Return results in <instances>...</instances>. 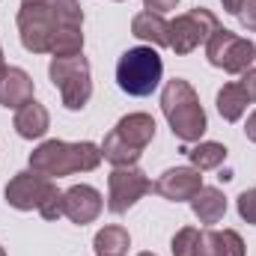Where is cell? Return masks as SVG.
Instances as JSON below:
<instances>
[{
	"mask_svg": "<svg viewBox=\"0 0 256 256\" xmlns=\"http://www.w3.org/2000/svg\"><path fill=\"white\" fill-rule=\"evenodd\" d=\"M191 208H194V214H196L200 224L212 226V224H218V220L226 214V196L218 191V188H206V185H202L200 191L194 194Z\"/></svg>",
	"mask_w": 256,
	"mask_h": 256,
	"instance_id": "17",
	"label": "cell"
},
{
	"mask_svg": "<svg viewBox=\"0 0 256 256\" xmlns=\"http://www.w3.org/2000/svg\"><path fill=\"white\" fill-rule=\"evenodd\" d=\"M152 140H155V120L149 114H128L104 137L102 155L114 167H134Z\"/></svg>",
	"mask_w": 256,
	"mask_h": 256,
	"instance_id": "5",
	"label": "cell"
},
{
	"mask_svg": "<svg viewBox=\"0 0 256 256\" xmlns=\"http://www.w3.org/2000/svg\"><path fill=\"white\" fill-rule=\"evenodd\" d=\"M0 256H6V250H3V248H0Z\"/></svg>",
	"mask_w": 256,
	"mask_h": 256,
	"instance_id": "30",
	"label": "cell"
},
{
	"mask_svg": "<svg viewBox=\"0 0 256 256\" xmlns=\"http://www.w3.org/2000/svg\"><path fill=\"white\" fill-rule=\"evenodd\" d=\"M116 3H120V0H116Z\"/></svg>",
	"mask_w": 256,
	"mask_h": 256,
	"instance_id": "31",
	"label": "cell"
},
{
	"mask_svg": "<svg viewBox=\"0 0 256 256\" xmlns=\"http://www.w3.org/2000/svg\"><path fill=\"white\" fill-rule=\"evenodd\" d=\"M128 248H131V236H128L126 226H104L96 232L92 238V250L96 256H126Z\"/></svg>",
	"mask_w": 256,
	"mask_h": 256,
	"instance_id": "19",
	"label": "cell"
},
{
	"mask_svg": "<svg viewBox=\"0 0 256 256\" xmlns=\"http://www.w3.org/2000/svg\"><path fill=\"white\" fill-rule=\"evenodd\" d=\"M3 66L6 63H3V45H0V68H3Z\"/></svg>",
	"mask_w": 256,
	"mask_h": 256,
	"instance_id": "28",
	"label": "cell"
},
{
	"mask_svg": "<svg viewBox=\"0 0 256 256\" xmlns=\"http://www.w3.org/2000/svg\"><path fill=\"white\" fill-rule=\"evenodd\" d=\"M196 242H200V230L196 226H182L173 236L170 250H173V256H194L196 254Z\"/></svg>",
	"mask_w": 256,
	"mask_h": 256,
	"instance_id": "21",
	"label": "cell"
},
{
	"mask_svg": "<svg viewBox=\"0 0 256 256\" xmlns=\"http://www.w3.org/2000/svg\"><path fill=\"white\" fill-rule=\"evenodd\" d=\"M248 104H250V98H248V92H244L242 84H224L218 90V114L226 122H238L244 116Z\"/></svg>",
	"mask_w": 256,
	"mask_h": 256,
	"instance_id": "18",
	"label": "cell"
},
{
	"mask_svg": "<svg viewBox=\"0 0 256 256\" xmlns=\"http://www.w3.org/2000/svg\"><path fill=\"white\" fill-rule=\"evenodd\" d=\"M149 191H152V182L140 167H114V173L108 176V208L114 214H126Z\"/></svg>",
	"mask_w": 256,
	"mask_h": 256,
	"instance_id": "10",
	"label": "cell"
},
{
	"mask_svg": "<svg viewBox=\"0 0 256 256\" xmlns=\"http://www.w3.org/2000/svg\"><path fill=\"white\" fill-rule=\"evenodd\" d=\"M131 33L155 48H170V24L155 12H137L131 18Z\"/></svg>",
	"mask_w": 256,
	"mask_h": 256,
	"instance_id": "16",
	"label": "cell"
},
{
	"mask_svg": "<svg viewBox=\"0 0 256 256\" xmlns=\"http://www.w3.org/2000/svg\"><path fill=\"white\" fill-rule=\"evenodd\" d=\"M188 158H191V164L202 173V170H214V167H220L224 161H226V146L224 143H214V140H200L196 146L191 149H182Z\"/></svg>",
	"mask_w": 256,
	"mask_h": 256,
	"instance_id": "20",
	"label": "cell"
},
{
	"mask_svg": "<svg viewBox=\"0 0 256 256\" xmlns=\"http://www.w3.org/2000/svg\"><path fill=\"white\" fill-rule=\"evenodd\" d=\"M206 57L214 68H224L230 74H242L256 60V48L250 39H244L226 27H218L212 33V39L206 42Z\"/></svg>",
	"mask_w": 256,
	"mask_h": 256,
	"instance_id": "9",
	"label": "cell"
},
{
	"mask_svg": "<svg viewBox=\"0 0 256 256\" xmlns=\"http://www.w3.org/2000/svg\"><path fill=\"white\" fill-rule=\"evenodd\" d=\"M194 256H244V242L236 230H200Z\"/></svg>",
	"mask_w": 256,
	"mask_h": 256,
	"instance_id": "14",
	"label": "cell"
},
{
	"mask_svg": "<svg viewBox=\"0 0 256 256\" xmlns=\"http://www.w3.org/2000/svg\"><path fill=\"white\" fill-rule=\"evenodd\" d=\"M161 110L170 122L173 137H179L182 143H200V137L206 134V110L200 104V96L185 78H173L164 84L161 92Z\"/></svg>",
	"mask_w": 256,
	"mask_h": 256,
	"instance_id": "3",
	"label": "cell"
},
{
	"mask_svg": "<svg viewBox=\"0 0 256 256\" xmlns=\"http://www.w3.org/2000/svg\"><path fill=\"white\" fill-rule=\"evenodd\" d=\"M238 84L244 86V92H248L250 104H256V66H250L248 72H242V80H238Z\"/></svg>",
	"mask_w": 256,
	"mask_h": 256,
	"instance_id": "24",
	"label": "cell"
},
{
	"mask_svg": "<svg viewBox=\"0 0 256 256\" xmlns=\"http://www.w3.org/2000/svg\"><path fill=\"white\" fill-rule=\"evenodd\" d=\"M63 27H84V9L78 0H21L18 36L30 54H51Z\"/></svg>",
	"mask_w": 256,
	"mask_h": 256,
	"instance_id": "1",
	"label": "cell"
},
{
	"mask_svg": "<svg viewBox=\"0 0 256 256\" xmlns=\"http://www.w3.org/2000/svg\"><path fill=\"white\" fill-rule=\"evenodd\" d=\"M224 3V12H230V15H238V9H242V0H220Z\"/></svg>",
	"mask_w": 256,
	"mask_h": 256,
	"instance_id": "27",
	"label": "cell"
},
{
	"mask_svg": "<svg viewBox=\"0 0 256 256\" xmlns=\"http://www.w3.org/2000/svg\"><path fill=\"white\" fill-rule=\"evenodd\" d=\"M51 84L57 86L66 110H84L90 96H92V74H90V60L84 54L74 57H54L48 66Z\"/></svg>",
	"mask_w": 256,
	"mask_h": 256,
	"instance_id": "7",
	"label": "cell"
},
{
	"mask_svg": "<svg viewBox=\"0 0 256 256\" xmlns=\"http://www.w3.org/2000/svg\"><path fill=\"white\" fill-rule=\"evenodd\" d=\"M238 214H242V220L256 226V188H248V191L238 194Z\"/></svg>",
	"mask_w": 256,
	"mask_h": 256,
	"instance_id": "22",
	"label": "cell"
},
{
	"mask_svg": "<svg viewBox=\"0 0 256 256\" xmlns=\"http://www.w3.org/2000/svg\"><path fill=\"white\" fill-rule=\"evenodd\" d=\"M137 256H155V254H137Z\"/></svg>",
	"mask_w": 256,
	"mask_h": 256,
	"instance_id": "29",
	"label": "cell"
},
{
	"mask_svg": "<svg viewBox=\"0 0 256 256\" xmlns=\"http://www.w3.org/2000/svg\"><path fill=\"white\" fill-rule=\"evenodd\" d=\"M176 6H179V0H143V9L155 12V15H164V12H170Z\"/></svg>",
	"mask_w": 256,
	"mask_h": 256,
	"instance_id": "25",
	"label": "cell"
},
{
	"mask_svg": "<svg viewBox=\"0 0 256 256\" xmlns=\"http://www.w3.org/2000/svg\"><path fill=\"white\" fill-rule=\"evenodd\" d=\"M6 202L18 212H39L45 220H57L63 218V191H57L54 179L36 173V170H24L15 173L6 185Z\"/></svg>",
	"mask_w": 256,
	"mask_h": 256,
	"instance_id": "4",
	"label": "cell"
},
{
	"mask_svg": "<svg viewBox=\"0 0 256 256\" xmlns=\"http://www.w3.org/2000/svg\"><path fill=\"white\" fill-rule=\"evenodd\" d=\"M102 146L80 140V143H66V140H45L42 146H36L30 152V170L48 176V179H60L72 173H90L102 164Z\"/></svg>",
	"mask_w": 256,
	"mask_h": 256,
	"instance_id": "2",
	"label": "cell"
},
{
	"mask_svg": "<svg viewBox=\"0 0 256 256\" xmlns=\"http://www.w3.org/2000/svg\"><path fill=\"white\" fill-rule=\"evenodd\" d=\"M102 208H104V200L92 185H72L68 191H63V214L78 226L92 224L102 214Z\"/></svg>",
	"mask_w": 256,
	"mask_h": 256,
	"instance_id": "12",
	"label": "cell"
},
{
	"mask_svg": "<svg viewBox=\"0 0 256 256\" xmlns=\"http://www.w3.org/2000/svg\"><path fill=\"white\" fill-rule=\"evenodd\" d=\"M161 78H164V60L152 45L128 48L116 63V84L122 92L134 96V98L152 96L158 90Z\"/></svg>",
	"mask_w": 256,
	"mask_h": 256,
	"instance_id": "6",
	"label": "cell"
},
{
	"mask_svg": "<svg viewBox=\"0 0 256 256\" xmlns=\"http://www.w3.org/2000/svg\"><path fill=\"white\" fill-rule=\"evenodd\" d=\"M238 21L256 33V0H242V9H238Z\"/></svg>",
	"mask_w": 256,
	"mask_h": 256,
	"instance_id": "23",
	"label": "cell"
},
{
	"mask_svg": "<svg viewBox=\"0 0 256 256\" xmlns=\"http://www.w3.org/2000/svg\"><path fill=\"white\" fill-rule=\"evenodd\" d=\"M244 134H248V140L250 143H256V110L248 116V126H244Z\"/></svg>",
	"mask_w": 256,
	"mask_h": 256,
	"instance_id": "26",
	"label": "cell"
},
{
	"mask_svg": "<svg viewBox=\"0 0 256 256\" xmlns=\"http://www.w3.org/2000/svg\"><path fill=\"white\" fill-rule=\"evenodd\" d=\"M200 188H202V176L196 167H170L152 182V191L170 202H185V200L191 202Z\"/></svg>",
	"mask_w": 256,
	"mask_h": 256,
	"instance_id": "11",
	"label": "cell"
},
{
	"mask_svg": "<svg viewBox=\"0 0 256 256\" xmlns=\"http://www.w3.org/2000/svg\"><path fill=\"white\" fill-rule=\"evenodd\" d=\"M12 126L18 131V137H24V140H39V137H45V131L51 128V116H48L45 104L27 102L24 108L15 110V122H12Z\"/></svg>",
	"mask_w": 256,
	"mask_h": 256,
	"instance_id": "15",
	"label": "cell"
},
{
	"mask_svg": "<svg viewBox=\"0 0 256 256\" xmlns=\"http://www.w3.org/2000/svg\"><path fill=\"white\" fill-rule=\"evenodd\" d=\"M220 27L218 15L206 6H194L185 15H176V21H170V51H176L179 57H188L200 45H206L212 39V33Z\"/></svg>",
	"mask_w": 256,
	"mask_h": 256,
	"instance_id": "8",
	"label": "cell"
},
{
	"mask_svg": "<svg viewBox=\"0 0 256 256\" xmlns=\"http://www.w3.org/2000/svg\"><path fill=\"white\" fill-rule=\"evenodd\" d=\"M254 48H256V45H254Z\"/></svg>",
	"mask_w": 256,
	"mask_h": 256,
	"instance_id": "32",
	"label": "cell"
},
{
	"mask_svg": "<svg viewBox=\"0 0 256 256\" xmlns=\"http://www.w3.org/2000/svg\"><path fill=\"white\" fill-rule=\"evenodd\" d=\"M27 102H33V78L18 66H3L0 68V104L9 110H18Z\"/></svg>",
	"mask_w": 256,
	"mask_h": 256,
	"instance_id": "13",
	"label": "cell"
}]
</instances>
